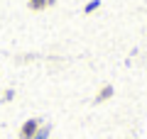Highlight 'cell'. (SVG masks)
<instances>
[{"mask_svg": "<svg viewBox=\"0 0 147 139\" xmlns=\"http://www.w3.org/2000/svg\"><path fill=\"white\" fill-rule=\"evenodd\" d=\"M42 127V122H39V120H27L25 124H22L20 127V139H32L37 134V129Z\"/></svg>", "mask_w": 147, "mask_h": 139, "instance_id": "cell-1", "label": "cell"}, {"mask_svg": "<svg viewBox=\"0 0 147 139\" xmlns=\"http://www.w3.org/2000/svg\"><path fill=\"white\" fill-rule=\"evenodd\" d=\"M110 98H113V86H103L98 90V95H96V103H105Z\"/></svg>", "mask_w": 147, "mask_h": 139, "instance_id": "cell-2", "label": "cell"}, {"mask_svg": "<svg viewBox=\"0 0 147 139\" xmlns=\"http://www.w3.org/2000/svg\"><path fill=\"white\" fill-rule=\"evenodd\" d=\"M57 0H30L27 5H30V10H44V7H52Z\"/></svg>", "mask_w": 147, "mask_h": 139, "instance_id": "cell-3", "label": "cell"}, {"mask_svg": "<svg viewBox=\"0 0 147 139\" xmlns=\"http://www.w3.org/2000/svg\"><path fill=\"white\" fill-rule=\"evenodd\" d=\"M98 7H100V0H91L88 5L84 7V12H86V15H88V12H93V10H98Z\"/></svg>", "mask_w": 147, "mask_h": 139, "instance_id": "cell-4", "label": "cell"}, {"mask_svg": "<svg viewBox=\"0 0 147 139\" xmlns=\"http://www.w3.org/2000/svg\"><path fill=\"white\" fill-rule=\"evenodd\" d=\"M47 137H49V127H39V129H37V134H34L32 139H47Z\"/></svg>", "mask_w": 147, "mask_h": 139, "instance_id": "cell-5", "label": "cell"}]
</instances>
